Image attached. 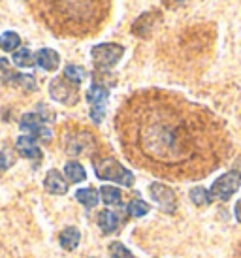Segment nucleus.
<instances>
[{
	"mask_svg": "<svg viewBox=\"0 0 241 258\" xmlns=\"http://www.w3.org/2000/svg\"><path fill=\"white\" fill-rule=\"evenodd\" d=\"M234 213H235V219L241 222V198L235 202V208H234Z\"/></svg>",
	"mask_w": 241,
	"mask_h": 258,
	"instance_id": "nucleus-26",
	"label": "nucleus"
},
{
	"mask_svg": "<svg viewBox=\"0 0 241 258\" xmlns=\"http://www.w3.org/2000/svg\"><path fill=\"white\" fill-rule=\"evenodd\" d=\"M115 130L125 157L170 181H196L230 155L224 122L211 109L164 89L138 91L120 104Z\"/></svg>",
	"mask_w": 241,
	"mask_h": 258,
	"instance_id": "nucleus-1",
	"label": "nucleus"
},
{
	"mask_svg": "<svg viewBox=\"0 0 241 258\" xmlns=\"http://www.w3.org/2000/svg\"><path fill=\"white\" fill-rule=\"evenodd\" d=\"M185 0H164V4H168V6H177V4H183Z\"/></svg>",
	"mask_w": 241,
	"mask_h": 258,
	"instance_id": "nucleus-28",
	"label": "nucleus"
},
{
	"mask_svg": "<svg viewBox=\"0 0 241 258\" xmlns=\"http://www.w3.org/2000/svg\"><path fill=\"white\" fill-rule=\"evenodd\" d=\"M64 78L70 79L72 83L78 85V83H81V81L85 79V70L78 64H68L66 68H64Z\"/></svg>",
	"mask_w": 241,
	"mask_h": 258,
	"instance_id": "nucleus-23",
	"label": "nucleus"
},
{
	"mask_svg": "<svg viewBox=\"0 0 241 258\" xmlns=\"http://www.w3.org/2000/svg\"><path fill=\"white\" fill-rule=\"evenodd\" d=\"M109 254H111V258H134V254L128 251L123 243H119V241L109 245Z\"/></svg>",
	"mask_w": 241,
	"mask_h": 258,
	"instance_id": "nucleus-25",
	"label": "nucleus"
},
{
	"mask_svg": "<svg viewBox=\"0 0 241 258\" xmlns=\"http://www.w3.org/2000/svg\"><path fill=\"white\" fill-rule=\"evenodd\" d=\"M4 83H10V85H17L25 89V91H34L36 89V79L32 76H21V74H14L10 76V79H4Z\"/></svg>",
	"mask_w": 241,
	"mask_h": 258,
	"instance_id": "nucleus-20",
	"label": "nucleus"
},
{
	"mask_svg": "<svg viewBox=\"0 0 241 258\" xmlns=\"http://www.w3.org/2000/svg\"><path fill=\"white\" fill-rule=\"evenodd\" d=\"M21 128L23 130H27V132H30L32 136L36 138H42V140H49L51 138V130L43 124V119L40 117V115H36V113H27V115H23V119H21Z\"/></svg>",
	"mask_w": 241,
	"mask_h": 258,
	"instance_id": "nucleus-9",
	"label": "nucleus"
},
{
	"mask_svg": "<svg viewBox=\"0 0 241 258\" xmlns=\"http://www.w3.org/2000/svg\"><path fill=\"white\" fill-rule=\"evenodd\" d=\"M98 226L104 234H111L119 226V217L109 209H102V211H98Z\"/></svg>",
	"mask_w": 241,
	"mask_h": 258,
	"instance_id": "nucleus-14",
	"label": "nucleus"
},
{
	"mask_svg": "<svg viewBox=\"0 0 241 258\" xmlns=\"http://www.w3.org/2000/svg\"><path fill=\"white\" fill-rule=\"evenodd\" d=\"M158 21H160V12H156V10L147 12V14L140 15V17L134 21V25H132V32L140 38H147L151 32H153V29H155V25Z\"/></svg>",
	"mask_w": 241,
	"mask_h": 258,
	"instance_id": "nucleus-10",
	"label": "nucleus"
},
{
	"mask_svg": "<svg viewBox=\"0 0 241 258\" xmlns=\"http://www.w3.org/2000/svg\"><path fill=\"white\" fill-rule=\"evenodd\" d=\"M107 98H109V91L102 83H94L87 91V102L91 104V117L94 122H102V119H104Z\"/></svg>",
	"mask_w": 241,
	"mask_h": 258,
	"instance_id": "nucleus-7",
	"label": "nucleus"
},
{
	"mask_svg": "<svg viewBox=\"0 0 241 258\" xmlns=\"http://www.w3.org/2000/svg\"><path fill=\"white\" fill-rule=\"evenodd\" d=\"M113 0H32L36 15L61 38L98 34L111 15Z\"/></svg>",
	"mask_w": 241,
	"mask_h": 258,
	"instance_id": "nucleus-2",
	"label": "nucleus"
},
{
	"mask_svg": "<svg viewBox=\"0 0 241 258\" xmlns=\"http://www.w3.org/2000/svg\"><path fill=\"white\" fill-rule=\"evenodd\" d=\"M15 147H17V151L21 153L23 157L27 158H42V149L38 147V144L34 142V138L30 136H21L17 138V144H15Z\"/></svg>",
	"mask_w": 241,
	"mask_h": 258,
	"instance_id": "nucleus-13",
	"label": "nucleus"
},
{
	"mask_svg": "<svg viewBox=\"0 0 241 258\" xmlns=\"http://www.w3.org/2000/svg\"><path fill=\"white\" fill-rule=\"evenodd\" d=\"M76 198H78L79 204H83L87 209H92L98 206V192L91 188V186H87V188H79L78 192H76Z\"/></svg>",
	"mask_w": 241,
	"mask_h": 258,
	"instance_id": "nucleus-17",
	"label": "nucleus"
},
{
	"mask_svg": "<svg viewBox=\"0 0 241 258\" xmlns=\"http://www.w3.org/2000/svg\"><path fill=\"white\" fill-rule=\"evenodd\" d=\"M239 186H241V173L232 170V172L220 175L219 179L211 185V190H209V192H211V196L215 200L226 202L234 196V192Z\"/></svg>",
	"mask_w": 241,
	"mask_h": 258,
	"instance_id": "nucleus-5",
	"label": "nucleus"
},
{
	"mask_svg": "<svg viewBox=\"0 0 241 258\" xmlns=\"http://www.w3.org/2000/svg\"><path fill=\"white\" fill-rule=\"evenodd\" d=\"M14 62L17 66H21V68H29V66H34L36 57L30 53V49L23 47V49L15 51V53H14Z\"/></svg>",
	"mask_w": 241,
	"mask_h": 258,
	"instance_id": "nucleus-22",
	"label": "nucleus"
},
{
	"mask_svg": "<svg viewBox=\"0 0 241 258\" xmlns=\"http://www.w3.org/2000/svg\"><path fill=\"white\" fill-rule=\"evenodd\" d=\"M2 70H8V60L6 58H0V72Z\"/></svg>",
	"mask_w": 241,
	"mask_h": 258,
	"instance_id": "nucleus-29",
	"label": "nucleus"
},
{
	"mask_svg": "<svg viewBox=\"0 0 241 258\" xmlns=\"http://www.w3.org/2000/svg\"><path fill=\"white\" fill-rule=\"evenodd\" d=\"M94 164V173L98 179L104 181H113L123 186H132L134 185V173L127 170L120 164L119 160H115L111 157H100L92 160Z\"/></svg>",
	"mask_w": 241,
	"mask_h": 258,
	"instance_id": "nucleus-3",
	"label": "nucleus"
},
{
	"mask_svg": "<svg viewBox=\"0 0 241 258\" xmlns=\"http://www.w3.org/2000/svg\"><path fill=\"white\" fill-rule=\"evenodd\" d=\"M149 194L151 198L158 204V208L166 211V213H173L175 208H177V202H175V194L170 186L166 185H158V183H153L149 186Z\"/></svg>",
	"mask_w": 241,
	"mask_h": 258,
	"instance_id": "nucleus-8",
	"label": "nucleus"
},
{
	"mask_svg": "<svg viewBox=\"0 0 241 258\" xmlns=\"http://www.w3.org/2000/svg\"><path fill=\"white\" fill-rule=\"evenodd\" d=\"M64 173H66L68 181H72V183H81V181H85V177H87L85 168L79 164L78 160L66 162V166H64Z\"/></svg>",
	"mask_w": 241,
	"mask_h": 258,
	"instance_id": "nucleus-16",
	"label": "nucleus"
},
{
	"mask_svg": "<svg viewBox=\"0 0 241 258\" xmlns=\"http://www.w3.org/2000/svg\"><path fill=\"white\" fill-rule=\"evenodd\" d=\"M91 55L94 64L102 70H107V68H111L119 62L120 57L125 55V47L119 43H100V45L92 47Z\"/></svg>",
	"mask_w": 241,
	"mask_h": 258,
	"instance_id": "nucleus-4",
	"label": "nucleus"
},
{
	"mask_svg": "<svg viewBox=\"0 0 241 258\" xmlns=\"http://www.w3.org/2000/svg\"><path fill=\"white\" fill-rule=\"evenodd\" d=\"M127 211L132 217H143V215H147V213L151 211V206L147 204V202H143V200H132L130 204H128Z\"/></svg>",
	"mask_w": 241,
	"mask_h": 258,
	"instance_id": "nucleus-24",
	"label": "nucleus"
},
{
	"mask_svg": "<svg viewBox=\"0 0 241 258\" xmlns=\"http://www.w3.org/2000/svg\"><path fill=\"white\" fill-rule=\"evenodd\" d=\"M79 239H81L79 230L70 226V228L63 230V234L58 236V243L63 245V249H66V251H74L79 245Z\"/></svg>",
	"mask_w": 241,
	"mask_h": 258,
	"instance_id": "nucleus-15",
	"label": "nucleus"
},
{
	"mask_svg": "<svg viewBox=\"0 0 241 258\" xmlns=\"http://www.w3.org/2000/svg\"><path fill=\"white\" fill-rule=\"evenodd\" d=\"M19 45H21V38H19L17 32L8 30L0 36V49L2 51H15Z\"/></svg>",
	"mask_w": 241,
	"mask_h": 258,
	"instance_id": "nucleus-21",
	"label": "nucleus"
},
{
	"mask_svg": "<svg viewBox=\"0 0 241 258\" xmlns=\"http://www.w3.org/2000/svg\"><path fill=\"white\" fill-rule=\"evenodd\" d=\"M120 198H123V194H120V190L117 186L104 185L100 188V200L104 202L106 206H119Z\"/></svg>",
	"mask_w": 241,
	"mask_h": 258,
	"instance_id": "nucleus-18",
	"label": "nucleus"
},
{
	"mask_svg": "<svg viewBox=\"0 0 241 258\" xmlns=\"http://www.w3.org/2000/svg\"><path fill=\"white\" fill-rule=\"evenodd\" d=\"M232 258H241V241L237 243V249H235L234 256H232Z\"/></svg>",
	"mask_w": 241,
	"mask_h": 258,
	"instance_id": "nucleus-30",
	"label": "nucleus"
},
{
	"mask_svg": "<svg viewBox=\"0 0 241 258\" xmlns=\"http://www.w3.org/2000/svg\"><path fill=\"white\" fill-rule=\"evenodd\" d=\"M6 166H8V160H6V157L0 153V172H4L6 170Z\"/></svg>",
	"mask_w": 241,
	"mask_h": 258,
	"instance_id": "nucleus-27",
	"label": "nucleus"
},
{
	"mask_svg": "<svg viewBox=\"0 0 241 258\" xmlns=\"http://www.w3.org/2000/svg\"><path fill=\"white\" fill-rule=\"evenodd\" d=\"M191 200H192L194 206H198V208H206V206L211 204L213 196L207 188H204V186H194V188L191 190Z\"/></svg>",
	"mask_w": 241,
	"mask_h": 258,
	"instance_id": "nucleus-19",
	"label": "nucleus"
},
{
	"mask_svg": "<svg viewBox=\"0 0 241 258\" xmlns=\"http://www.w3.org/2000/svg\"><path fill=\"white\" fill-rule=\"evenodd\" d=\"M43 186L49 194H66L68 192V183L64 181L58 170H49L45 179H43Z\"/></svg>",
	"mask_w": 241,
	"mask_h": 258,
	"instance_id": "nucleus-11",
	"label": "nucleus"
},
{
	"mask_svg": "<svg viewBox=\"0 0 241 258\" xmlns=\"http://www.w3.org/2000/svg\"><path fill=\"white\" fill-rule=\"evenodd\" d=\"M36 62H38V66H42L43 70L53 72V70H57L58 64H61V57H58L57 51L43 47V49H40L36 53Z\"/></svg>",
	"mask_w": 241,
	"mask_h": 258,
	"instance_id": "nucleus-12",
	"label": "nucleus"
},
{
	"mask_svg": "<svg viewBox=\"0 0 241 258\" xmlns=\"http://www.w3.org/2000/svg\"><path fill=\"white\" fill-rule=\"evenodd\" d=\"M49 93L55 100L61 102V104H66V106H74V104H78V100H79L78 85L72 83L70 79H66L64 76L63 78H55L51 81Z\"/></svg>",
	"mask_w": 241,
	"mask_h": 258,
	"instance_id": "nucleus-6",
	"label": "nucleus"
}]
</instances>
